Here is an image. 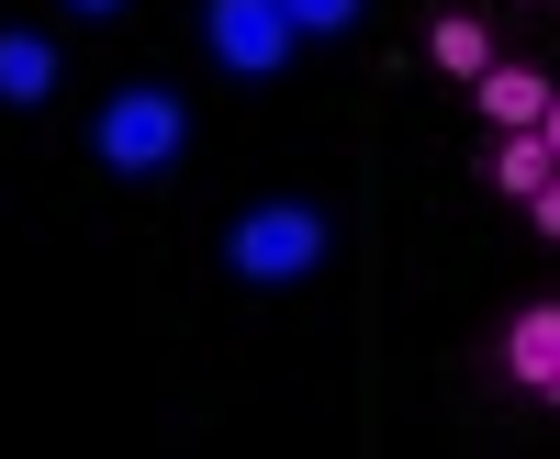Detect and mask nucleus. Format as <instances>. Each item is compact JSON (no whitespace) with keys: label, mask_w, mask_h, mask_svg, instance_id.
Here are the masks:
<instances>
[{"label":"nucleus","mask_w":560,"mask_h":459,"mask_svg":"<svg viewBox=\"0 0 560 459\" xmlns=\"http://www.w3.org/2000/svg\"><path fill=\"white\" fill-rule=\"evenodd\" d=\"M325 247H337V224H325L314 202H247L236 224H224V269H236L247 292H292V281H314L325 269Z\"/></svg>","instance_id":"obj_1"},{"label":"nucleus","mask_w":560,"mask_h":459,"mask_svg":"<svg viewBox=\"0 0 560 459\" xmlns=\"http://www.w3.org/2000/svg\"><path fill=\"white\" fill-rule=\"evenodd\" d=\"M179 146H191V113H179V90H158V79H135V90H113V102L90 113V157L113 179H158V168H179Z\"/></svg>","instance_id":"obj_2"},{"label":"nucleus","mask_w":560,"mask_h":459,"mask_svg":"<svg viewBox=\"0 0 560 459\" xmlns=\"http://www.w3.org/2000/svg\"><path fill=\"white\" fill-rule=\"evenodd\" d=\"M202 45H213V68H236V79H280L303 23L280 12V0H202Z\"/></svg>","instance_id":"obj_3"},{"label":"nucleus","mask_w":560,"mask_h":459,"mask_svg":"<svg viewBox=\"0 0 560 459\" xmlns=\"http://www.w3.org/2000/svg\"><path fill=\"white\" fill-rule=\"evenodd\" d=\"M504 381L538 392V403H560V303H527L516 326H504Z\"/></svg>","instance_id":"obj_4"},{"label":"nucleus","mask_w":560,"mask_h":459,"mask_svg":"<svg viewBox=\"0 0 560 459\" xmlns=\"http://www.w3.org/2000/svg\"><path fill=\"white\" fill-rule=\"evenodd\" d=\"M471 102H482L504 134H538V123H549V79H538V68H516V57H493V68L471 79Z\"/></svg>","instance_id":"obj_5"},{"label":"nucleus","mask_w":560,"mask_h":459,"mask_svg":"<svg viewBox=\"0 0 560 459\" xmlns=\"http://www.w3.org/2000/svg\"><path fill=\"white\" fill-rule=\"evenodd\" d=\"M45 90H57V45L12 23V34H0V102H12V113H34Z\"/></svg>","instance_id":"obj_6"},{"label":"nucleus","mask_w":560,"mask_h":459,"mask_svg":"<svg viewBox=\"0 0 560 459\" xmlns=\"http://www.w3.org/2000/svg\"><path fill=\"white\" fill-rule=\"evenodd\" d=\"M549 179H560V157H549V134H504V146H493V191H516V202H538Z\"/></svg>","instance_id":"obj_7"},{"label":"nucleus","mask_w":560,"mask_h":459,"mask_svg":"<svg viewBox=\"0 0 560 459\" xmlns=\"http://www.w3.org/2000/svg\"><path fill=\"white\" fill-rule=\"evenodd\" d=\"M427 57H438V68H448V79H482V68H493V34H482V23H471V12H448V23H438V34H427Z\"/></svg>","instance_id":"obj_8"},{"label":"nucleus","mask_w":560,"mask_h":459,"mask_svg":"<svg viewBox=\"0 0 560 459\" xmlns=\"http://www.w3.org/2000/svg\"><path fill=\"white\" fill-rule=\"evenodd\" d=\"M280 12H292V23H303V34H348V23H359V12H370V0H280Z\"/></svg>","instance_id":"obj_9"},{"label":"nucleus","mask_w":560,"mask_h":459,"mask_svg":"<svg viewBox=\"0 0 560 459\" xmlns=\"http://www.w3.org/2000/svg\"><path fill=\"white\" fill-rule=\"evenodd\" d=\"M527 213H538V236H549V247H560V179H549V191H538V202H527Z\"/></svg>","instance_id":"obj_10"},{"label":"nucleus","mask_w":560,"mask_h":459,"mask_svg":"<svg viewBox=\"0 0 560 459\" xmlns=\"http://www.w3.org/2000/svg\"><path fill=\"white\" fill-rule=\"evenodd\" d=\"M538 134H549V157H560V90H549V123H538Z\"/></svg>","instance_id":"obj_11"},{"label":"nucleus","mask_w":560,"mask_h":459,"mask_svg":"<svg viewBox=\"0 0 560 459\" xmlns=\"http://www.w3.org/2000/svg\"><path fill=\"white\" fill-rule=\"evenodd\" d=\"M68 12H90V23H102V12H124V0H68Z\"/></svg>","instance_id":"obj_12"}]
</instances>
